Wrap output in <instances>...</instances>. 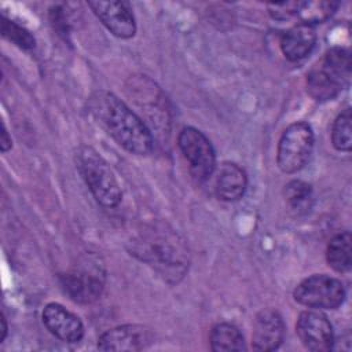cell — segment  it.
<instances>
[{
	"label": "cell",
	"instance_id": "11",
	"mask_svg": "<svg viewBox=\"0 0 352 352\" xmlns=\"http://www.w3.org/2000/svg\"><path fill=\"white\" fill-rule=\"evenodd\" d=\"M153 342V333L142 324H122L104 331L98 340L100 351H142Z\"/></svg>",
	"mask_w": 352,
	"mask_h": 352
},
{
	"label": "cell",
	"instance_id": "1",
	"mask_svg": "<svg viewBox=\"0 0 352 352\" xmlns=\"http://www.w3.org/2000/svg\"><path fill=\"white\" fill-rule=\"evenodd\" d=\"M128 250L169 283H177L188 271L187 243L168 223L154 220L142 226L129 239Z\"/></svg>",
	"mask_w": 352,
	"mask_h": 352
},
{
	"label": "cell",
	"instance_id": "2",
	"mask_svg": "<svg viewBox=\"0 0 352 352\" xmlns=\"http://www.w3.org/2000/svg\"><path fill=\"white\" fill-rule=\"evenodd\" d=\"M88 110L96 122L122 148L136 155L153 151L154 140L143 120L109 91H96L88 99Z\"/></svg>",
	"mask_w": 352,
	"mask_h": 352
},
{
	"label": "cell",
	"instance_id": "10",
	"mask_svg": "<svg viewBox=\"0 0 352 352\" xmlns=\"http://www.w3.org/2000/svg\"><path fill=\"white\" fill-rule=\"evenodd\" d=\"M89 8L106 29L120 38H131L136 33V21L128 1H88Z\"/></svg>",
	"mask_w": 352,
	"mask_h": 352
},
{
	"label": "cell",
	"instance_id": "22",
	"mask_svg": "<svg viewBox=\"0 0 352 352\" xmlns=\"http://www.w3.org/2000/svg\"><path fill=\"white\" fill-rule=\"evenodd\" d=\"M300 1H282V3H268L267 8L271 18L276 21H286L290 19L293 15L297 14Z\"/></svg>",
	"mask_w": 352,
	"mask_h": 352
},
{
	"label": "cell",
	"instance_id": "20",
	"mask_svg": "<svg viewBox=\"0 0 352 352\" xmlns=\"http://www.w3.org/2000/svg\"><path fill=\"white\" fill-rule=\"evenodd\" d=\"M352 114L351 109L341 111L333 122L331 128V143L336 150L349 153L352 148Z\"/></svg>",
	"mask_w": 352,
	"mask_h": 352
},
{
	"label": "cell",
	"instance_id": "4",
	"mask_svg": "<svg viewBox=\"0 0 352 352\" xmlns=\"http://www.w3.org/2000/svg\"><path fill=\"white\" fill-rule=\"evenodd\" d=\"M59 283L72 301L92 304L100 298L106 285L104 264L99 256L87 253L59 275Z\"/></svg>",
	"mask_w": 352,
	"mask_h": 352
},
{
	"label": "cell",
	"instance_id": "7",
	"mask_svg": "<svg viewBox=\"0 0 352 352\" xmlns=\"http://www.w3.org/2000/svg\"><path fill=\"white\" fill-rule=\"evenodd\" d=\"M293 297L298 304L308 308L336 309L344 302L346 292L340 279L326 274H315L296 286Z\"/></svg>",
	"mask_w": 352,
	"mask_h": 352
},
{
	"label": "cell",
	"instance_id": "9",
	"mask_svg": "<svg viewBox=\"0 0 352 352\" xmlns=\"http://www.w3.org/2000/svg\"><path fill=\"white\" fill-rule=\"evenodd\" d=\"M296 333L301 344L309 351L326 352L333 349V326L320 309L302 311L296 323Z\"/></svg>",
	"mask_w": 352,
	"mask_h": 352
},
{
	"label": "cell",
	"instance_id": "19",
	"mask_svg": "<svg viewBox=\"0 0 352 352\" xmlns=\"http://www.w3.org/2000/svg\"><path fill=\"white\" fill-rule=\"evenodd\" d=\"M338 1L329 0H315V1H300L297 14L302 23H308L315 26L316 23H322L327 21L338 8Z\"/></svg>",
	"mask_w": 352,
	"mask_h": 352
},
{
	"label": "cell",
	"instance_id": "23",
	"mask_svg": "<svg viewBox=\"0 0 352 352\" xmlns=\"http://www.w3.org/2000/svg\"><path fill=\"white\" fill-rule=\"evenodd\" d=\"M50 21H51L52 28L58 32L59 36H62L65 40L69 38V33H70L69 19H67V14L62 6H54L50 10Z\"/></svg>",
	"mask_w": 352,
	"mask_h": 352
},
{
	"label": "cell",
	"instance_id": "13",
	"mask_svg": "<svg viewBox=\"0 0 352 352\" xmlns=\"http://www.w3.org/2000/svg\"><path fill=\"white\" fill-rule=\"evenodd\" d=\"M285 337V323L280 314L272 308L261 309L253 323L252 348L260 352H271L280 346Z\"/></svg>",
	"mask_w": 352,
	"mask_h": 352
},
{
	"label": "cell",
	"instance_id": "6",
	"mask_svg": "<svg viewBox=\"0 0 352 352\" xmlns=\"http://www.w3.org/2000/svg\"><path fill=\"white\" fill-rule=\"evenodd\" d=\"M314 143V129L308 122L297 121L290 124L282 132L278 143V168L287 175L301 170L312 154Z\"/></svg>",
	"mask_w": 352,
	"mask_h": 352
},
{
	"label": "cell",
	"instance_id": "12",
	"mask_svg": "<svg viewBox=\"0 0 352 352\" xmlns=\"http://www.w3.org/2000/svg\"><path fill=\"white\" fill-rule=\"evenodd\" d=\"M41 318L47 330L60 341L74 344L81 341L84 337V324L81 319L62 304H47L43 309Z\"/></svg>",
	"mask_w": 352,
	"mask_h": 352
},
{
	"label": "cell",
	"instance_id": "14",
	"mask_svg": "<svg viewBox=\"0 0 352 352\" xmlns=\"http://www.w3.org/2000/svg\"><path fill=\"white\" fill-rule=\"evenodd\" d=\"M316 44L315 26L297 23L287 29L280 38V50L286 59L296 62L307 58Z\"/></svg>",
	"mask_w": 352,
	"mask_h": 352
},
{
	"label": "cell",
	"instance_id": "16",
	"mask_svg": "<svg viewBox=\"0 0 352 352\" xmlns=\"http://www.w3.org/2000/svg\"><path fill=\"white\" fill-rule=\"evenodd\" d=\"M352 236L349 231H342L334 235L326 249V260L330 268L336 272L346 274L352 268Z\"/></svg>",
	"mask_w": 352,
	"mask_h": 352
},
{
	"label": "cell",
	"instance_id": "25",
	"mask_svg": "<svg viewBox=\"0 0 352 352\" xmlns=\"http://www.w3.org/2000/svg\"><path fill=\"white\" fill-rule=\"evenodd\" d=\"M0 322H1V338H0V342H3L4 338H6V336H7V330H8V327H7V320H6L4 314H1Z\"/></svg>",
	"mask_w": 352,
	"mask_h": 352
},
{
	"label": "cell",
	"instance_id": "17",
	"mask_svg": "<svg viewBox=\"0 0 352 352\" xmlns=\"http://www.w3.org/2000/svg\"><path fill=\"white\" fill-rule=\"evenodd\" d=\"M210 349L214 352H231L245 351L246 344L241 330L228 322H220L214 324L209 336Z\"/></svg>",
	"mask_w": 352,
	"mask_h": 352
},
{
	"label": "cell",
	"instance_id": "24",
	"mask_svg": "<svg viewBox=\"0 0 352 352\" xmlns=\"http://www.w3.org/2000/svg\"><path fill=\"white\" fill-rule=\"evenodd\" d=\"M12 147V140L11 136L6 128V125H1V133H0V148L3 153H7Z\"/></svg>",
	"mask_w": 352,
	"mask_h": 352
},
{
	"label": "cell",
	"instance_id": "5",
	"mask_svg": "<svg viewBox=\"0 0 352 352\" xmlns=\"http://www.w3.org/2000/svg\"><path fill=\"white\" fill-rule=\"evenodd\" d=\"M76 166L91 194L104 208H116L122 198L120 184L103 157L89 146L76 151Z\"/></svg>",
	"mask_w": 352,
	"mask_h": 352
},
{
	"label": "cell",
	"instance_id": "18",
	"mask_svg": "<svg viewBox=\"0 0 352 352\" xmlns=\"http://www.w3.org/2000/svg\"><path fill=\"white\" fill-rule=\"evenodd\" d=\"M285 199L289 208L297 214L307 213L314 204L312 186L304 180L294 179L285 186Z\"/></svg>",
	"mask_w": 352,
	"mask_h": 352
},
{
	"label": "cell",
	"instance_id": "8",
	"mask_svg": "<svg viewBox=\"0 0 352 352\" xmlns=\"http://www.w3.org/2000/svg\"><path fill=\"white\" fill-rule=\"evenodd\" d=\"M177 146L188 162L192 177L197 182H206L216 169V153L205 133L194 126H184L179 132Z\"/></svg>",
	"mask_w": 352,
	"mask_h": 352
},
{
	"label": "cell",
	"instance_id": "15",
	"mask_svg": "<svg viewBox=\"0 0 352 352\" xmlns=\"http://www.w3.org/2000/svg\"><path fill=\"white\" fill-rule=\"evenodd\" d=\"M248 187L246 172L235 162H223L217 172L214 190L223 201H238L243 197Z\"/></svg>",
	"mask_w": 352,
	"mask_h": 352
},
{
	"label": "cell",
	"instance_id": "21",
	"mask_svg": "<svg viewBox=\"0 0 352 352\" xmlns=\"http://www.w3.org/2000/svg\"><path fill=\"white\" fill-rule=\"evenodd\" d=\"M1 36L25 51H32L36 47L34 36L26 28L7 18L4 14L1 16Z\"/></svg>",
	"mask_w": 352,
	"mask_h": 352
},
{
	"label": "cell",
	"instance_id": "3",
	"mask_svg": "<svg viewBox=\"0 0 352 352\" xmlns=\"http://www.w3.org/2000/svg\"><path fill=\"white\" fill-rule=\"evenodd\" d=\"M351 67L352 60L348 48H330L307 73L308 95L318 102L334 99L349 84Z\"/></svg>",
	"mask_w": 352,
	"mask_h": 352
}]
</instances>
